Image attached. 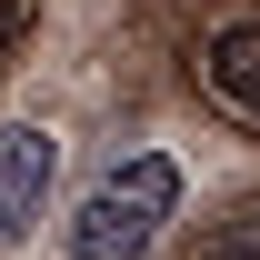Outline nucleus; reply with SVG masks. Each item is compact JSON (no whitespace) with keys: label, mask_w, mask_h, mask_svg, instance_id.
Returning a JSON list of instances; mask_svg holds the SVG:
<instances>
[{"label":"nucleus","mask_w":260,"mask_h":260,"mask_svg":"<svg viewBox=\"0 0 260 260\" xmlns=\"http://www.w3.org/2000/svg\"><path fill=\"white\" fill-rule=\"evenodd\" d=\"M60 180V140L40 120H0V240H30Z\"/></svg>","instance_id":"nucleus-2"},{"label":"nucleus","mask_w":260,"mask_h":260,"mask_svg":"<svg viewBox=\"0 0 260 260\" xmlns=\"http://www.w3.org/2000/svg\"><path fill=\"white\" fill-rule=\"evenodd\" d=\"M200 70H210V90H220L230 110H250V120H260V20H230V30L210 40V60H200Z\"/></svg>","instance_id":"nucleus-3"},{"label":"nucleus","mask_w":260,"mask_h":260,"mask_svg":"<svg viewBox=\"0 0 260 260\" xmlns=\"http://www.w3.org/2000/svg\"><path fill=\"white\" fill-rule=\"evenodd\" d=\"M170 210H180V160L170 150H130L70 210V260H150L160 230H170Z\"/></svg>","instance_id":"nucleus-1"},{"label":"nucleus","mask_w":260,"mask_h":260,"mask_svg":"<svg viewBox=\"0 0 260 260\" xmlns=\"http://www.w3.org/2000/svg\"><path fill=\"white\" fill-rule=\"evenodd\" d=\"M10 30H20V10H10V0H0V50H10Z\"/></svg>","instance_id":"nucleus-4"}]
</instances>
